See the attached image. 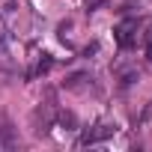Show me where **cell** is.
Here are the masks:
<instances>
[{
  "instance_id": "cell-1",
  "label": "cell",
  "mask_w": 152,
  "mask_h": 152,
  "mask_svg": "<svg viewBox=\"0 0 152 152\" xmlns=\"http://www.w3.org/2000/svg\"><path fill=\"white\" fill-rule=\"evenodd\" d=\"M134 30H137V21L134 18H125L113 33H116V42H119V48H131V42H134Z\"/></svg>"
},
{
  "instance_id": "cell-2",
  "label": "cell",
  "mask_w": 152,
  "mask_h": 152,
  "mask_svg": "<svg viewBox=\"0 0 152 152\" xmlns=\"http://www.w3.org/2000/svg\"><path fill=\"white\" fill-rule=\"evenodd\" d=\"M110 134H113V128H110V125H99L96 131H87V134L81 137V143H84V146H90V143H99V140H104V137H110Z\"/></svg>"
},
{
  "instance_id": "cell-3",
  "label": "cell",
  "mask_w": 152,
  "mask_h": 152,
  "mask_svg": "<svg viewBox=\"0 0 152 152\" xmlns=\"http://www.w3.org/2000/svg\"><path fill=\"white\" fill-rule=\"evenodd\" d=\"M12 66V51H9V39H0V69Z\"/></svg>"
},
{
  "instance_id": "cell-4",
  "label": "cell",
  "mask_w": 152,
  "mask_h": 152,
  "mask_svg": "<svg viewBox=\"0 0 152 152\" xmlns=\"http://www.w3.org/2000/svg\"><path fill=\"white\" fill-rule=\"evenodd\" d=\"M146 42H149V45H152V21H149V24H146Z\"/></svg>"
}]
</instances>
